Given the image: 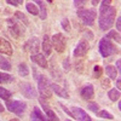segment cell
I'll return each instance as SVG.
<instances>
[{"label": "cell", "mask_w": 121, "mask_h": 121, "mask_svg": "<svg viewBox=\"0 0 121 121\" xmlns=\"http://www.w3.org/2000/svg\"><path fill=\"white\" fill-rule=\"evenodd\" d=\"M116 16V9L113 6H108L104 9H100L99 12V19H98V24L99 28L102 30L110 29L114 23V19Z\"/></svg>", "instance_id": "obj_1"}, {"label": "cell", "mask_w": 121, "mask_h": 121, "mask_svg": "<svg viewBox=\"0 0 121 121\" xmlns=\"http://www.w3.org/2000/svg\"><path fill=\"white\" fill-rule=\"evenodd\" d=\"M98 48H99L100 55H102L103 57H109V56L115 55V53L119 52V50L116 48V46L110 41V39H108V38H103L102 40H100Z\"/></svg>", "instance_id": "obj_2"}, {"label": "cell", "mask_w": 121, "mask_h": 121, "mask_svg": "<svg viewBox=\"0 0 121 121\" xmlns=\"http://www.w3.org/2000/svg\"><path fill=\"white\" fill-rule=\"evenodd\" d=\"M6 108L9 112H12L15 113L16 115H23V113L26 112L27 109V104L24 102H22V100H7L6 102Z\"/></svg>", "instance_id": "obj_3"}, {"label": "cell", "mask_w": 121, "mask_h": 121, "mask_svg": "<svg viewBox=\"0 0 121 121\" xmlns=\"http://www.w3.org/2000/svg\"><path fill=\"white\" fill-rule=\"evenodd\" d=\"M78 17L81 19L85 24L92 26L95 23L96 17H97V12L95 10H78Z\"/></svg>", "instance_id": "obj_4"}, {"label": "cell", "mask_w": 121, "mask_h": 121, "mask_svg": "<svg viewBox=\"0 0 121 121\" xmlns=\"http://www.w3.org/2000/svg\"><path fill=\"white\" fill-rule=\"evenodd\" d=\"M38 87H39V92L43 98L48 99L52 96V92L48 87V80L45 75H40V78L38 79Z\"/></svg>", "instance_id": "obj_5"}, {"label": "cell", "mask_w": 121, "mask_h": 121, "mask_svg": "<svg viewBox=\"0 0 121 121\" xmlns=\"http://www.w3.org/2000/svg\"><path fill=\"white\" fill-rule=\"evenodd\" d=\"M51 41H52L53 48L56 50L58 53L64 52V50H65V47H67V40H65V38H64L63 34H60V33L55 34V35L52 36V39H51Z\"/></svg>", "instance_id": "obj_6"}, {"label": "cell", "mask_w": 121, "mask_h": 121, "mask_svg": "<svg viewBox=\"0 0 121 121\" xmlns=\"http://www.w3.org/2000/svg\"><path fill=\"white\" fill-rule=\"evenodd\" d=\"M7 24L9 28L11 30V33L13 36L18 38V36H23L24 35V29L21 26V22L18 21L17 18H9L7 19Z\"/></svg>", "instance_id": "obj_7"}, {"label": "cell", "mask_w": 121, "mask_h": 121, "mask_svg": "<svg viewBox=\"0 0 121 121\" xmlns=\"http://www.w3.org/2000/svg\"><path fill=\"white\" fill-rule=\"evenodd\" d=\"M19 90H21L22 95L27 98H36V96H38L35 88L29 82H21L19 84Z\"/></svg>", "instance_id": "obj_8"}, {"label": "cell", "mask_w": 121, "mask_h": 121, "mask_svg": "<svg viewBox=\"0 0 121 121\" xmlns=\"http://www.w3.org/2000/svg\"><path fill=\"white\" fill-rule=\"evenodd\" d=\"M88 48H90V45L87 44L86 40H84V39L80 40L75 47V50H74V56L75 57H84L87 53Z\"/></svg>", "instance_id": "obj_9"}, {"label": "cell", "mask_w": 121, "mask_h": 121, "mask_svg": "<svg viewBox=\"0 0 121 121\" xmlns=\"http://www.w3.org/2000/svg\"><path fill=\"white\" fill-rule=\"evenodd\" d=\"M24 48L27 50V51L32 52V53H38L39 52V40L36 38L29 39L24 45Z\"/></svg>", "instance_id": "obj_10"}, {"label": "cell", "mask_w": 121, "mask_h": 121, "mask_svg": "<svg viewBox=\"0 0 121 121\" xmlns=\"http://www.w3.org/2000/svg\"><path fill=\"white\" fill-rule=\"evenodd\" d=\"M72 113H73L74 119H76V120H81V121H91V117L84 112L81 108L74 107V108L72 109Z\"/></svg>", "instance_id": "obj_11"}, {"label": "cell", "mask_w": 121, "mask_h": 121, "mask_svg": "<svg viewBox=\"0 0 121 121\" xmlns=\"http://www.w3.org/2000/svg\"><path fill=\"white\" fill-rule=\"evenodd\" d=\"M0 53H4L7 56H11L12 55V46L7 40L0 38Z\"/></svg>", "instance_id": "obj_12"}, {"label": "cell", "mask_w": 121, "mask_h": 121, "mask_svg": "<svg viewBox=\"0 0 121 121\" xmlns=\"http://www.w3.org/2000/svg\"><path fill=\"white\" fill-rule=\"evenodd\" d=\"M32 60L34 63H36L39 67H41V68H47V60H46V58H45V56L44 55H41V53H33L32 55Z\"/></svg>", "instance_id": "obj_13"}, {"label": "cell", "mask_w": 121, "mask_h": 121, "mask_svg": "<svg viewBox=\"0 0 121 121\" xmlns=\"http://www.w3.org/2000/svg\"><path fill=\"white\" fill-rule=\"evenodd\" d=\"M80 95H81V97L85 98V99H91V98H93V96H95L93 86L91 85V84L84 86L82 90H81V92H80Z\"/></svg>", "instance_id": "obj_14"}, {"label": "cell", "mask_w": 121, "mask_h": 121, "mask_svg": "<svg viewBox=\"0 0 121 121\" xmlns=\"http://www.w3.org/2000/svg\"><path fill=\"white\" fill-rule=\"evenodd\" d=\"M43 51L46 56H50L52 52V41L48 38V35H45L43 39Z\"/></svg>", "instance_id": "obj_15"}, {"label": "cell", "mask_w": 121, "mask_h": 121, "mask_svg": "<svg viewBox=\"0 0 121 121\" xmlns=\"http://www.w3.org/2000/svg\"><path fill=\"white\" fill-rule=\"evenodd\" d=\"M50 86H51V90L53 91L56 95H58L59 97H62V98H69V93L67 92L64 88H62L60 86H58L57 84H51Z\"/></svg>", "instance_id": "obj_16"}, {"label": "cell", "mask_w": 121, "mask_h": 121, "mask_svg": "<svg viewBox=\"0 0 121 121\" xmlns=\"http://www.w3.org/2000/svg\"><path fill=\"white\" fill-rule=\"evenodd\" d=\"M35 1L38 5H39V16L41 19H46L47 17V9H46V5L44 3V0H33Z\"/></svg>", "instance_id": "obj_17"}, {"label": "cell", "mask_w": 121, "mask_h": 121, "mask_svg": "<svg viewBox=\"0 0 121 121\" xmlns=\"http://www.w3.org/2000/svg\"><path fill=\"white\" fill-rule=\"evenodd\" d=\"M40 103H41V105H43V109L45 110V113H46V115L48 116L47 119H50V120H53V121H57V120H58V117L56 116V114H55V113L52 112L51 109L48 108V105H47V104H46V103L44 102L43 99H40Z\"/></svg>", "instance_id": "obj_18"}, {"label": "cell", "mask_w": 121, "mask_h": 121, "mask_svg": "<svg viewBox=\"0 0 121 121\" xmlns=\"http://www.w3.org/2000/svg\"><path fill=\"white\" fill-rule=\"evenodd\" d=\"M32 120H43V121H46L48 119L46 116H44V114L40 112L38 107H35L34 110H33V113H32Z\"/></svg>", "instance_id": "obj_19"}, {"label": "cell", "mask_w": 121, "mask_h": 121, "mask_svg": "<svg viewBox=\"0 0 121 121\" xmlns=\"http://www.w3.org/2000/svg\"><path fill=\"white\" fill-rule=\"evenodd\" d=\"M105 73H107L109 79H116L117 72H116V68H114L113 65H107L105 67Z\"/></svg>", "instance_id": "obj_20"}, {"label": "cell", "mask_w": 121, "mask_h": 121, "mask_svg": "<svg viewBox=\"0 0 121 121\" xmlns=\"http://www.w3.org/2000/svg\"><path fill=\"white\" fill-rule=\"evenodd\" d=\"M108 97L110 98V100H113V102H116V100L120 99V91L116 90V88L110 90L109 92H108Z\"/></svg>", "instance_id": "obj_21"}, {"label": "cell", "mask_w": 121, "mask_h": 121, "mask_svg": "<svg viewBox=\"0 0 121 121\" xmlns=\"http://www.w3.org/2000/svg\"><path fill=\"white\" fill-rule=\"evenodd\" d=\"M18 74L21 76H27L29 75V68L27 67L26 63H21L18 65Z\"/></svg>", "instance_id": "obj_22"}, {"label": "cell", "mask_w": 121, "mask_h": 121, "mask_svg": "<svg viewBox=\"0 0 121 121\" xmlns=\"http://www.w3.org/2000/svg\"><path fill=\"white\" fill-rule=\"evenodd\" d=\"M27 10H28L29 13H32V15H34V16L39 15V9H38L33 3H28V4H27Z\"/></svg>", "instance_id": "obj_23"}, {"label": "cell", "mask_w": 121, "mask_h": 121, "mask_svg": "<svg viewBox=\"0 0 121 121\" xmlns=\"http://www.w3.org/2000/svg\"><path fill=\"white\" fill-rule=\"evenodd\" d=\"M11 96H12V93L10 92V91H7V90L4 88V87H0V98L7 100L9 98H11Z\"/></svg>", "instance_id": "obj_24"}, {"label": "cell", "mask_w": 121, "mask_h": 121, "mask_svg": "<svg viewBox=\"0 0 121 121\" xmlns=\"http://www.w3.org/2000/svg\"><path fill=\"white\" fill-rule=\"evenodd\" d=\"M15 17L18 19L19 22H22L26 27L28 26V19H27V17L22 13V12H19V11H17V12H15Z\"/></svg>", "instance_id": "obj_25"}, {"label": "cell", "mask_w": 121, "mask_h": 121, "mask_svg": "<svg viewBox=\"0 0 121 121\" xmlns=\"http://www.w3.org/2000/svg\"><path fill=\"white\" fill-rule=\"evenodd\" d=\"M105 38H108V39H113V40H115L116 43H120V41H121V40H120V34L116 33L115 30H110V32L107 34Z\"/></svg>", "instance_id": "obj_26"}, {"label": "cell", "mask_w": 121, "mask_h": 121, "mask_svg": "<svg viewBox=\"0 0 121 121\" xmlns=\"http://www.w3.org/2000/svg\"><path fill=\"white\" fill-rule=\"evenodd\" d=\"M0 68L4 69V70H10L11 69V64H10V62L6 58L0 57Z\"/></svg>", "instance_id": "obj_27"}, {"label": "cell", "mask_w": 121, "mask_h": 121, "mask_svg": "<svg viewBox=\"0 0 121 121\" xmlns=\"http://www.w3.org/2000/svg\"><path fill=\"white\" fill-rule=\"evenodd\" d=\"M10 81H12V76L5 74V73H0V84H7Z\"/></svg>", "instance_id": "obj_28"}, {"label": "cell", "mask_w": 121, "mask_h": 121, "mask_svg": "<svg viewBox=\"0 0 121 121\" xmlns=\"http://www.w3.org/2000/svg\"><path fill=\"white\" fill-rule=\"evenodd\" d=\"M60 24H62V28L65 32H70V23L68 21V18H63L62 21H60Z\"/></svg>", "instance_id": "obj_29"}, {"label": "cell", "mask_w": 121, "mask_h": 121, "mask_svg": "<svg viewBox=\"0 0 121 121\" xmlns=\"http://www.w3.org/2000/svg\"><path fill=\"white\" fill-rule=\"evenodd\" d=\"M98 115H99L100 117H103V119H109V120L114 119V116L110 114V113H108L107 110H100V112L98 113Z\"/></svg>", "instance_id": "obj_30"}, {"label": "cell", "mask_w": 121, "mask_h": 121, "mask_svg": "<svg viewBox=\"0 0 121 121\" xmlns=\"http://www.w3.org/2000/svg\"><path fill=\"white\" fill-rule=\"evenodd\" d=\"M100 75H102V68H100L99 65H95L93 67V76L95 78H100Z\"/></svg>", "instance_id": "obj_31"}, {"label": "cell", "mask_w": 121, "mask_h": 121, "mask_svg": "<svg viewBox=\"0 0 121 121\" xmlns=\"http://www.w3.org/2000/svg\"><path fill=\"white\" fill-rule=\"evenodd\" d=\"M87 108H88L90 110H92L93 113H97L99 107H98V104H97V103H88V104H87Z\"/></svg>", "instance_id": "obj_32"}, {"label": "cell", "mask_w": 121, "mask_h": 121, "mask_svg": "<svg viewBox=\"0 0 121 121\" xmlns=\"http://www.w3.org/2000/svg\"><path fill=\"white\" fill-rule=\"evenodd\" d=\"M6 3L10 4V5L17 6V5H21V4L23 3V0H6Z\"/></svg>", "instance_id": "obj_33"}, {"label": "cell", "mask_w": 121, "mask_h": 121, "mask_svg": "<svg viewBox=\"0 0 121 121\" xmlns=\"http://www.w3.org/2000/svg\"><path fill=\"white\" fill-rule=\"evenodd\" d=\"M87 0H74V5L75 7H82L85 4H86Z\"/></svg>", "instance_id": "obj_34"}, {"label": "cell", "mask_w": 121, "mask_h": 121, "mask_svg": "<svg viewBox=\"0 0 121 121\" xmlns=\"http://www.w3.org/2000/svg\"><path fill=\"white\" fill-rule=\"evenodd\" d=\"M110 4H112V0H103L102 4H100V9L108 7V6H110Z\"/></svg>", "instance_id": "obj_35"}, {"label": "cell", "mask_w": 121, "mask_h": 121, "mask_svg": "<svg viewBox=\"0 0 121 121\" xmlns=\"http://www.w3.org/2000/svg\"><path fill=\"white\" fill-rule=\"evenodd\" d=\"M63 65H64V69H65V70H70V62H69V59H68V58L64 59Z\"/></svg>", "instance_id": "obj_36"}, {"label": "cell", "mask_w": 121, "mask_h": 121, "mask_svg": "<svg viewBox=\"0 0 121 121\" xmlns=\"http://www.w3.org/2000/svg\"><path fill=\"white\" fill-rule=\"evenodd\" d=\"M102 85L104 86V88H109L110 87V81H109L108 79H103L102 80Z\"/></svg>", "instance_id": "obj_37"}, {"label": "cell", "mask_w": 121, "mask_h": 121, "mask_svg": "<svg viewBox=\"0 0 121 121\" xmlns=\"http://www.w3.org/2000/svg\"><path fill=\"white\" fill-rule=\"evenodd\" d=\"M116 29H117V30L121 29V17H120V16H119L117 19H116Z\"/></svg>", "instance_id": "obj_38"}, {"label": "cell", "mask_w": 121, "mask_h": 121, "mask_svg": "<svg viewBox=\"0 0 121 121\" xmlns=\"http://www.w3.org/2000/svg\"><path fill=\"white\" fill-rule=\"evenodd\" d=\"M116 67H117V72H120V70H121V60L120 59L116 60Z\"/></svg>", "instance_id": "obj_39"}, {"label": "cell", "mask_w": 121, "mask_h": 121, "mask_svg": "<svg viewBox=\"0 0 121 121\" xmlns=\"http://www.w3.org/2000/svg\"><path fill=\"white\" fill-rule=\"evenodd\" d=\"M99 1H100V0H92V5H95V6H96Z\"/></svg>", "instance_id": "obj_40"}, {"label": "cell", "mask_w": 121, "mask_h": 121, "mask_svg": "<svg viewBox=\"0 0 121 121\" xmlns=\"http://www.w3.org/2000/svg\"><path fill=\"white\" fill-rule=\"evenodd\" d=\"M4 110H5V108L3 107V104H1V103H0V113H3Z\"/></svg>", "instance_id": "obj_41"}, {"label": "cell", "mask_w": 121, "mask_h": 121, "mask_svg": "<svg viewBox=\"0 0 121 121\" xmlns=\"http://www.w3.org/2000/svg\"><path fill=\"white\" fill-rule=\"evenodd\" d=\"M116 85H117V87L120 88V79H117V80H116Z\"/></svg>", "instance_id": "obj_42"}, {"label": "cell", "mask_w": 121, "mask_h": 121, "mask_svg": "<svg viewBox=\"0 0 121 121\" xmlns=\"http://www.w3.org/2000/svg\"><path fill=\"white\" fill-rule=\"evenodd\" d=\"M47 1H48V3H52V1H53V0H47Z\"/></svg>", "instance_id": "obj_43"}]
</instances>
